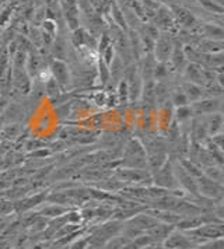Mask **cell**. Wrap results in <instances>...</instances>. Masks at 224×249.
<instances>
[{
    "label": "cell",
    "mask_w": 224,
    "mask_h": 249,
    "mask_svg": "<svg viewBox=\"0 0 224 249\" xmlns=\"http://www.w3.org/2000/svg\"><path fill=\"white\" fill-rule=\"evenodd\" d=\"M187 235L198 245H201L206 241L210 239H217V238H223L224 230L223 223H213V224H203V226L193 228V230H188L185 231Z\"/></svg>",
    "instance_id": "1"
},
{
    "label": "cell",
    "mask_w": 224,
    "mask_h": 249,
    "mask_svg": "<svg viewBox=\"0 0 224 249\" xmlns=\"http://www.w3.org/2000/svg\"><path fill=\"white\" fill-rule=\"evenodd\" d=\"M163 247L171 249H195L196 244L187 235L185 231L174 228L169 235L163 241Z\"/></svg>",
    "instance_id": "2"
},
{
    "label": "cell",
    "mask_w": 224,
    "mask_h": 249,
    "mask_svg": "<svg viewBox=\"0 0 224 249\" xmlns=\"http://www.w3.org/2000/svg\"><path fill=\"white\" fill-rule=\"evenodd\" d=\"M196 185H198V192L202 197L216 200V199H220L223 195L222 183L212 181L207 177H199L196 181Z\"/></svg>",
    "instance_id": "3"
},
{
    "label": "cell",
    "mask_w": 224,
    "mask_h": 249,
    "mask_svg": "<svg viewBox=\"0 0 224 249\" xmlns=\"http://www.w3.org/2000/svg\"><path fill=\"white\" fill-rule=\"evenodd\" d=\"M174 49V42L171 39V36L167 34L158 35L156 41H154V53H156V60L158 63H166Z\"/></svg>",
    "instance_id": "4"
},
{
    "label": "cell",
    "mask_w": 224,
    "mask_h": 249,
    "mask_svg": "<svg viewBox=\"0 0 224 249\" xmlns=\"http://www.w3.org/2000/svg\"><path fill=\"white\" fill-rule=\"evenodd\" d=\"M171 14H172V17H174V21L175 23H178V25H182L184 28H195V27H198L199 24H198V20H196V17L189 12V10H187V9H184V7H181V6H177V7H174L172 10H171Z\"/></svg>",
    "instance_id": "5"
},
{
    "label": "cell",
    "mask_w": 224,
    "mask_h": 249,
    "mask_svg": "<svg viewBox=\"0 0 224 249\" xmlns=\"http://www.w3.org/2000/svg\"><path fill=\"white\" fill-rule=\"evenodd\" d=\"M51 73H52V77L55 79V81L59 84V87H65L69 84V69L67 65L63 60H57L55 59L51 65Z\"/></svg>",
    "instance_id": "6"
},
{
    "label": "cell",
    "mask_w": 224,
    "mask_h": 249,
    "mask_svg": "<svg viewBox=\"0 0 224 249\" xmlns=\"http://www.w3.org/2000/svg\"><path fill=\"white\" fill-rule=\"evenodd\" d=\"M175 227L171 226V224H167V223H157L156 226H153L151 228H149L146 231V235L151 238V241L154 244H163V241L169 235V232L174 230Z\"/></svg>",
    "instance_id": "7"
},
{
    "label": "cell",
    "mask_w": 224,
    "mask_h": 249,
    "mask_svg": "<svg viewBox=\"0 0 224 249\" xmlns=\"http://www.w3.org/2000/svg\"><path fill=\"white\" fill-rule=\"evenodd\" d=\"M220 98H210V100H199L193 104L192 107V111L196 113V115H212L216 113L220 109Z\"/></svg>",
    "instance_id": "8"
},
{
    "label": "cell",
    "mask_w": 224,
    "mask_h": 249,
    "mask_svg": "<svg viewBox=\"0 0 224 249\" xmlns=\"http://www.w3.org/2000/svg\"><path fill=\"white\" fill-rule=\"evenodd\" d=\"M154 21H156V25L154 27H160L161 30H166V31H169L174 25H175V21H174V17L171 14V10H168L167 7H160L156 12V17H154Z\"/></svg>",
    "instance_id": "9"
},
{
    "label": "cell",
    "mask_w": 224,
    "mask_h": 249,
    "mask_svg": "<svg viewBox=\"0 0 224 249\" xmlns=\"http://www.w3.org/2000/svg\"><path fill=\"white\" fill-rule=\"evenodd\" d=\"M67 212H69V207H66V206L51 203L41 206L37 213L39 215H42V217H46V218H55V217H59V215H63Z\"/></svg>",
    "instance_id": "10"
},
{
    "label": "cell",
    "mask_w": 224,
    "mask_h": 249,
    "mask_svg": "<svg viewBox=\"0 0 224 249\" xmlns=\"http://www.w3.org/2000/svg\"><path fill=\"white\" fill-rule=\"evenodd\" d=\"M181 89L184 91V94L187 95V100H188V101H199L202 98V95H203L201 87L196 86V84H193V83H187V84H185L184 87H181Z\"/></svg>",
    "instance_id": "11"
},
{
    "label": "cell",
    "mask_w": 224,
    "mask_h": 249,
    "mask_svg": "<svg viewBox=\"0 0 224 249\" xmlns=\"http://www.w3.org/2000/svg\"><path fill=\"white\" fill-rule=\"evenodd\" d=\"M203 30V34L205 36L210 38V39H214V41H222L223 38V28L220 25H214V24H205L202 27Z\"/></svg>",
    "instance_id": "12"
},
{
    "label": "cell",
    "mask_w": 224,
    "mask_h": 249,
    "mask_svg": "<svg viewBox=\"0 0 224 249\" xmlns=\"http://www.w3.org/2000/svg\"><path fill=\"white\" fill-rule=\"evenodd\" d=\"M222 124H223V121H222V115L219 112L212 113L210 115V118H209V121L206 122V129H207V133H210V135H214V133H217L220 129H222Z\"/></svg>",
    "instance_id": "13"
},
{
    "label": "cell",
    "mask_w": 224,
    "mask_h": 249,
    "mask_svg": "<svg viewBox=\"0 0 224 249\" xmlns=\"http://www.w3.org/2000/svg\"><path fill=\"white\" fill-rule=\"evenodd\" d=\"M195 249H224L223 238H217V239H210L206 241L201 245H198Z\"/></svg>",
    "instance_id": "14"
},
{
    "label": "cell",
    "mask_w": 224,
    "mask_h": 249,
    "mask_svg": "<svg viewBox=\"0 0 224 249\" xmlns=\"http://www.w3.org/2000/svg\"><path fill=\"white\" fill-rule=\"evenodd\" d=\"M172 102L175 105H179V107H185L188 104V100H187V95L184 94L182 89H177V90L172 92Z\"/></svg>",
    "instance_id": "15"
},
{
    "label": "cell",
    "mask_w": 224,
    "mask_h": 249,
    "mask_svg": "<svg viewBox=\"0 0 224 249\" xmlns=\"http://www.w3.org/2000/svg\"><path fill=\"white\" fill-rule=\"evenodd\" d=\"M13 210H14V203L7 202V200L0 202V214H9Z\"/></svg>",
    "instance_id": "16"
},
{
    "label": "cell",
    "mask_w": 224,
    "mask_h": 249,
    "mask_svg": "<svg viewBox=\"0 0 224 249\" xmlns=\"http://www.w3.org/2000/svg\"><path fill=\"white\" fill-rule=\"evenodd\" d=\"M30 249H44V248H42V245H35V247H31Z\"/></svg>",
    "instance_id": "17"
}]
</instances>
